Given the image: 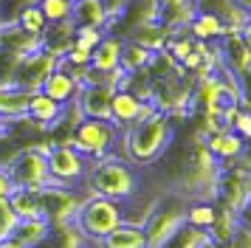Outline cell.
Wrapping results in <instances>:
<instances>
[{
    "mask_svg": "<svg viewBox=\"0 0 251 248\" xmlns=\"http://www.w3.org/2000/svg\"><path fill=\"white\" fill-rule=\"evenodd\" d=\"M172 135H175L172 119L167 113L152 110L144 119H138L136 124L122 130V135H119L122 152H116V155L127 158L133 167H152V164H158L161 158L167 155V149L172 144Z\"/></svg>",
    "mask_w": 251,
    "mask_h": 248,
    "instance_id": "obj_1",
    "label": "cell"
},
{
    "mask_svg": "<svg viewBox=\"0 0 251 248\" xmlns=\"http://www.w3.org/2000/svg\"><path fill=\"white\" fill-rule=\"evenodd\" d=\"M85 189L91 195L110 198L116 203H130L141 195V180H138L136 167L127 158L110 152V155L91 164L88 178H85Z\"/></svg>",
    "mask_w": 251,
    "mask_h": 248,
    "instance_id": "obj_2",
    "label": "cell"
},
{
    "mask_svg": "<svg viewBox=\"0 0 251 248\" xmlns=\"http://www.w3.org/2000/svg\"><path fill=\"white\" fill-rule=\"evenodd\" d=\"M74 228L82 234V240L93 246L99 243L102 237H107L116 225L125 223V206L122 203L110 200V198H102V195H88L82 206L74 214Z\"/></svg>",
    "mask_w": 251,
    "mask_h": 248,
    "instance_id": "obj_3",
    "label": "cell"
},
{
    "mask_svg": "<svg viewBox=\"0 0 251 248\" xmlns=\"http://www.w3.org/2000/svg\"><path fill=\"white\" fill-rule=\"evenodd\" d=\"M119 135L122 130L116 127L113 122H102V119H82L74 133H71L68 144L82 152L85 158L91 161H99V158L110 155L116 147H119Z\"/></svg>",
    "mask_w": 251,
    "mask_h": 248,
    "instance_id": "obj_4",
    "label": "cell"
},
{
    "mask_svg": "<svg viewBox=\"0 0 251 248\" xmlns=\"http://www.w3.org/2000/svg\"><path fill=\"white\" fill-rule=\"evenodd\" d=\"M48 141L37 147H25L6 164L9 180L17 189H46L51 186V172H48Z\"/></svg>",
    "mask_w": 251,
    "mask_h": 248,
    "instance_id": "obj_5",
    "label": "cell"
},
{
    "mask_svg": "<svg viewBox=\"0 0 251 248\" xmlns=\"http://www.w3.org/2000/svg\"><path fill=\"white\" fill-rule=\"evenodd\" d=\"M48 172H51V186H65V189H82L88 169H91V158L76 152L71 144H48Z\"/></svg>",
    "mask_w": 251,
    "mask_h": 248,
    "instance_id": "obj_6",
    "label": "cell"
},
{
    "mask_svg": "<svg viewBox=\"0 0 251 248\" xmlns=\"http://www.w3.org/2000/svg\"><path fill=\"white\" fill-rule=\"evenodd\" d=\"M144 23H161L158 0H127L125 6H122V11L116 17H110L104 34H116V37L125 40L133 28L144 25Z\"/></svg>",
    "mask_w": 251,
    "mask_h": 248,
    "instance_id": "obj_7",
    "label": "cell"
},
{
    "mask_svg": "<svg viewBox=\"0 0 251 248\" xmlns=\"http://www.w3.org/2000/svg\"><path fill=\"white\" fill-rule=\"evenodd\" d=\"M54 68H57V59L51 54H46L43 48L20 56L17 71H14V88L25 90V93H34V90L43 88V82L48 79V74H51Z\"/></svg>",
    "mask_w": 251,
    "mask_h": 248,
    "instance_id": "obj_8",
    "label": "cell"
},
{
    "mask_svg": "<svg viewBox=\"0 0 251 248\" xmlns=\"http://www.w3.org/2000/svg\"><path fill=\"white\" fill-rule=\"evenodd\" d=\"M212 45H215L217 62L226 68V71H231L237 79L251 68V51L246 48V43L240 40L237 31H226L220 40H215Z\"/></svg>",
    "mask_w": 251,
    "mask_h": 248,
    "instance_id": "obj_9",
    "label": "cell"
},
{
    "mask_svg": "<svg viewBox=\"0 0 251 248\" xmlns=\"http://www.w3.org/2000/svg\"><path fill=\"white\" fill-rule=\"evenodd\" d=\"M158 110V107H152L150 101H141L133 93V90H116L113 93V101H110V122L119 127V130H125V127H130V124H136L138 119H144L147 113Z\"/></svg>",
    "mask_w": 251,
    "mask_h": 248,
    "instance_id": "obj_10",
    "label": "cell"
},
{
    "mask_svg": "<svg viewBox=\"0 0 251 248\" xmlns=\"http://www.w3.org/2000/svg\"><path fill=\"white\" fill-rule=\"evenodd\" d=\"M116 90L107 82L99 85H82L79 96H76V107H79L82 119H102L110 122V101H113Z\"/></svg>",
    "mask_w": 251,
    "mask_h": 248,
    "instance_id": "obj_11",
    "label": "cell"
},
{
    "mask_svg": "<svg viewBox=\"0 0 251 248\" xmlns=\"http://www.w3.org/2000/svg\"><path fill=\"white\" fill-rule=\"evenodd\" d=\"M195 11L217 17L226 25V31H240L246 25V20H251V14L237 0H195Z\"/></svg>",
    "mask_w": 251,
    "mask_h": 248,
    "instance_id": "obj_12",
    "label": "cell"
},
{
    "mask_svg": "<svg viewBox=\"0 0 251 248\" xmlns=\"http://www.w3.org/2000/svg\"><path fill=\"white\" fill-rule=\"evenodd\" d=\"M79 88H82L79 82L71 76L65 68L57 65L51 74H48V79L43 82V88H40V90H43L46 96H51L57 104L68 107V104H74V101H76V96H79Z\"/></svg>",
    "mask_w": 251,
    "mask_h": 248,
    "instance_id": "obj_13",
    "label": "cell"
},
{
    "mask_svg": "<svg viewBox=\"0 0 251 248\" xmlns=\"http://www.w3.org/2000/svg\"><path fill=\"white\" fill-rule=\"evenodd\" d=\"M206 149L215 155V161L223 167V164H228V161H234V158H240L243 152H246V141L240 138L234 130H217V133L206 135Z\"/></svg>",
    "mask_w": 251,
    "mask_h": 248,
    "instance_id": "obj_14",
    "label": "cell"
},
{
    "mask_svg": "<svg viewBox=\"0 0 251 248\" xmlns=\"http://www.w3.org/2000/svg\"><path fill=\"white\" fill-rule=\"evenodd\" d=\"M74 31H76L74 20L48 23L46 34H43V51L51 54L54 59H62V56L74 48Z\"/></svg>",
    "mask_w": 251,
    "mask_h": 248,
    "instance_id": "obj_15",
    "label": "cell"
},
{
    "mask_svg": "<svg viewBox=\"0 0 251 248\" xmlns=\"http://www.w3.org/2000/svg\"><path fill=\"white\" fill-rule=\"evenodd\" d=\"M0 48L9 51V54L25 56V54H31V51H40L43 48V40L40 37H31L28 31H23L17 23H6V25H0Z\"/></svg>",
    "mask_w": 251,
    "mask_h": 248,
    "instance_id": "obj_16",
    "label": "cell"
},
{
    "mask_svg": "<svg viewBox=\"0 0 251 248\" xmlns=\"http://www.w3.org/2000/svg\"><path fill=\"white\" fill-rule=\"evenodd\" d=\"M122 45H125L122 37H116V34H104L102 40H99V45L91 51V68H93V71H99V74L119 71Z\"/></svg>",
    "mask_w": 251,
    "mask_h": 248,
    "instance_id": "obj_17",
    "label": "cell"
},
{
    "mask_svg": "<svg viewBox=\"0 0 251 248\" xmlns=\"http://www.w3.org/2000/svg\"><path fill=\"white\" fill-rule=\"evenodd\" d=\"M62 110H65V107L57 104L51 96H46L43 90H34V93L28 96V110H25V119H28V122H34L37 127H43V130L48 133V127L62 116Z\"/></svg>",
    "mask_w": 251,
    "mask_h": 248,
    "instance_id": "obj_18",
    "label": "cell"
},
{
    "mask_svg": "<svg viewBox=\"0 0 251 248\" xmlns=\"http://www.w3.org/2000/svg\"><path fill=\"white\" fill-rule=\"evenodd\" d=\"M96 248H147V234L141 223H122L116 225L107 237H102L99 243H93Z\"/></svg>",
    "mask_w": 251,
    "mask_h": 248,
    "instance_id": "obj_19",
    "label": "cell"
},
{
    "mask_svg": "<svg viewBox=\"0 0 251 248\" xmlns=\"http://www.w3.org/2000/svg\"><path fill=\"white\" fill-rule=\"evenodd\" d=\"M71 20H74V25H91V28L104 31L107 23H110V11L102 0H74Z\"/></svg>",
    "mask_w": 251,
    "mask_h": 248,
    "instance_id": "obj_20",
    "label": "cell"
},
{
    "mask_svg": "<svg viewBox=\"0 0 251 248\" xmlns=\"http://www.w3.org/2000/svg\"><path fill=\"white\" fill-rule=\"evenodd\" d=\"M161 25L170 31H183L195 17V0H158Z\"/></svg>",
    "mask_w": 251,
    "mask_h": 248,
    "instance_id": "obj_21",
    "label": "cell"
},
{
    "mask_svg": "<svg viewBox=\"0 0 251 248\" xmlns=\"http://www.w3.org/2000/svg\"><path fill=\"white\" fill-rule=\"evenodd\" d=\"M125 40L147 48L152 54H161V51H167V43H170V28H164L161 23H144V25L133 28Z\"/></svg>",
    "mask_w": 251,
    "mask_h": 248,
    "instance_id": "obj_22",
    "label": "cell"
},
{
    "mask_svg": "<svg viewBox=\"0 0 251 248\" xmlns=\"http://www.w3.org/2000/svg\"><path fill=\"white\" fill-rule=\"evenodd\" d=\"M186 34H189L192 40H198V43H215V40H220V37L226 34V25L217 20V17H212V14L195 11V17L189 20V25H186Z\"/></svg>",
    "mask_w": 251,
    "mask_h": 248,
    "instance_id": "obj_23",
    "label": "cell"
},
{
    "mask_svg": "<svg viewBox=\"0 0 251 248\" xmlns=\"http://www.w3.org/2000/svg\"><path fill=\"white\" fill-rule=\"evenodd\" d=\"M161 248H217L215 243H212V237H209V231H203V228H195V225L183 223L175 234L164 243Z\"/></svg>",
    "mask_w": 251,
    "mask_h": 248,
    "instance_id": "obj_24",
    "label": "cell"
},
{
    "mask_svg": "<svg viewBox=\"0 0 251 248\" xmlns=\"http://www.w3.org/2000/svg\"><path fill=\"white\" fill-rule=\"evenodd\" d=\"M152 59H155V54H152V51H147V48H141V45L125 40V45H122V59H119V68H122L125 74H144V71H150Z\"/></svg>",
    "mask_w": 251,
    "mask_h": 248,
    "instance_id": "obj_25",
    "label": "cell"
},
{
    "mask_svg": "<svg viewBox=\"0 0 251 248\" xmlns=\"http://www.w3.org/2000/svg\"><path fill=\"white\" fill-rule=\"evenodd\" d=\"M9 203H12L14 214L20 220H31V217H43V206H40V189H17L9 192Z\"/></svg>",
    "mask_w": 251,
    "mask_h": 248,
    "instance_id": "obj_26",
    "label": "cell"
},
{
    "mask_svg": "<svg viewBox=\"0 0 251 248\" xmlns=\"http://www.w3.org/2000/svg\"><path fill=\"white\" fill-rule=\"evenodd\" d=\"M28 96L31 93L17 88H0V119H6V122L23 119L28 110Z\"/></svg>",
    "mask_w": 251,
    "mask_h": 248,
    "instance_id": "obj_27",
    "label": "cell"
},
{
    "mask_svg": "<svg viewBox=\"0 0 251 248\" xmlns=\"http://www.w3.org/2000/svg\"><path fill=\"white\" fill-rule=\"evenodd\" d=\"M48 231H51V223L46 217H31V220H20L12 237L17 243H23L25 248H34L37 243H43L48 237Z\"/></svg>",
    "mask_w": 251,
    "mask_h": 248,
    "instance_id": "obj_28",
    "label": "cell"
},
{
    "mask_svg": "<svg viewBox=\"0 0 251 248\" xmlns=\"http://www.w3.org/2000/svg\"><path fill=\"white\" fill-rule=\"evenodd\" d=\"M217 203L215 200H186V223L195 228L209 231V225L215 223Z\"/></svg>",
    "mask_w": 251,
    "mask_h": 248,
    "instance_id": "obj_29",
    "label": "cell"
},
{
    "mask_svg": "<svg viewBox=\"0 0 251 248\" xmlns=\"http://www.w3.org/2000/svg\"><path fill=\"white\" fill-rule=\"evenodd\" d=\"M17 25H20L23 31H28L31 37H40V40H43V34H46V28H48V20H46V14L40 11V6H31V9H25L23 14H20Z\"/></svg>",
    "mask_w": 251,
    "mask_h": 248,
    "instance_id": "obj_30",
    "label": "cell"
},
{
    "mask_svg": "<svg viewBox=\"0 0 251 248\" xmlns=\"http://www.w3.org/2000/svg\"><path fill=\"white\" fill-rule=\"evenodd\" d=\"M37 6H40V11L46 14L48 23H59V20H71L74 0H40Z\"/></svg>",
    "mask_w": 251,
    "mask_h": 248,
    "instance_id": "obj_31",
    "label": "cell"
},
{
    "mask_svg": "<svg viewBox=\"0 0 251 248\" xmlns=\"http://www.w3.org/2000/svg\"><path fill=\"white\" fill-rule=\"evenodd\" d=\"M40 0H0V25H6V23H17L20 20V14L25 9H31L37 6Z\"/></svg>",
    "mask_w": 251,
    "mask_h": 248,
    "instance_id": "obj_32",
    "label": "cell"
},
{
    "mask_svg": "<svg viewBox=\"0 0 251 248\" xmlns=\"http://www.w3.org/2000/svg\"><path fill=\"white\" fill-rule=\"evenodd\" d=\"M104 37L102 28H91V25H76L74 31V48H82V51H93L99 40Z\"/></svg>",
    "mask_w": 251,
    "mask_h": 248,
    "instance_id": "obj_33",
    "label": "cell"
},
{
    "mask_svg": "<svg viewBox=\"0 0 251 248\" xmlns=\"http://www.w3.org/2000/svg\"><path fill=\"white\" fill-rule=\"evenodd\" d=\"M17 223H20V217L14 214L9 198H0V240H9L14 234Z\"/></svg>",
    "mask_w": 251,
    "mask_h": 248,
    "instance_id": "obj_34",
    "label": "cell"
},
{
    "mask_svg": "<svg viewBox=\"0 0 251 248\" xmlns=\"http://www.w3.org/2000/svg\"><path fill=\"white\" fill-rule=\"evenodd\" d=\"M226 248H251V225L240 220V223L234 225L231 237H228Z\"/></svg>",
    "mask_w": 251,
    "mask_h": 248,
    "instance_id": "obj_35",
    "label": "cell"
},
{
    "mask_svg": "<svg viewBox=\"0 0 251 248\" xmlns=\"http://www.w3.org/2000/svg\"><path fill=\"white\" fill-rule=\"evenodd\" d=\"M12 180H9V172L6 167H0V198H9V192H12Z\"/></svg>",
    "mask_w": 251,
    "mask_h": 248,
    "instance_id": "obj_36",
    "label": "cell"
},
{
    "mask_svg": "<svg viewBox=\"0 0 251 248\" xmlns=\"http://www.w3.org/2000/svg\"><path fill=\"white\" fill-rule=\"evenodd\" d=\"M104 6H107V11H110V17H116L119 11H122V6H125L127 0H102Z\"/></svg>",
    "mask_w": 251,
    "mask_h": 248,
    "instance_id": "obj_37",
    "label": "cell"
},
{
    "mask_svg": "<svg viewBox=\"0 0 251 248\" xmlns=\"http://www.w3.org/2000/svg\"><path fill=\"white\" fill-rule=\"evenodd\" d=\"M237 34H240V40L246 43V48L251 51V20H246V25H243V28H240Z\"/></svg>",
    "mask_w": 251,
    "mask_h": 248,
    "instance_id": "obj_38",
    "label": "cell"
},
{
    "mask_svg": "<svg viewBox=\"0 0 251 248\" xmlns=\"http://www.w3.org/2000/svg\"><path fill=\"white\" fill-rule=\"evenodd\" d=\"M0 248H25L23 243H17L14 237H9V240H0Z\"/></svg>",
    "mask_w": 251,
    "mask_h": 248,
    "instance_id": "obj_39",
    "label": "cell"
},
{
    "mask_svg": "<svg viewBox=\"0 0 251 248\" xmlns=\"http://www.w3.org/2000/svg\"><path fill=\"white\" fill-rule=\"evenodd\" d=\"M6 133H9V122H6V119H0V141L6 138Z\"/></svg>",
    "mask_w": 251,
    "mask_h": 248,
    "instance_id": "obj_40",
    "label": "cell"
},
{
    "mask_svg": "<svg viewBox=\"0 0 251 248\" xmlns=\"http://www.w3.org/2000/svg\"><path fill=\"white\" fill-rule=\"evenodd\" d=\"M237 3H240V6H243V9H246V11L251 14V0H237Z\"/></svg>",
    "mask_w": 251,
    "mask_h": 248,
    "instance_id": "obj_41",
    "label": "cell"
}]
</instances>
